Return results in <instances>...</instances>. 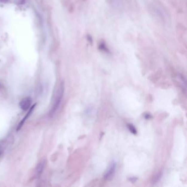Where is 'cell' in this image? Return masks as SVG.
I'll return each mask as SVG.
<instances>
[{"label":"cell","mask_w":187,"mask_h":187,"mask_svg":"<svg viewBox=\"0 0 187 187\" xmlns=\"http://www.w3.org/2000/svg\"><path fill=\"white\" fill-rule=\"evenodd\" d=\"M64 90V87L63 83L60 84L59 87L58 88V89L57 90L56 95H55L53 104L50 109V116H52L53 114H54V113L56 112L57 108L59 106L60 102L63 96Z\"/></svg>","instance_id":"obj_1"},{"label":"cell","mask_w":187,"mask_h":187,"mask_svg":"<svg viewBox=\"0 0 187 187\" xmlns=\"http://www.w3.org/2000/svg\"><path fill=\"white\" fill-rule=\"evenodd\" d=\"M32 100L30 97H24L19 103V106L22 110L27 111L31 108Z\"/></svg>","instance_id":"obj_2"},{"label":"cell","mask_w":187,"mask_h":187,"mask_svg":"<svg viewBox=\"0 0 187 187\" xmlns=\"http://www.w3.org/2000/svg\"><path fill=\"white\" fill-rule=\"evenodd\" d=\"M110 4L114 9L121 11L124 9V0H109Z\"/></svg>","instance_id":"obj_3"},{"label":"cell","mask_w":187,"mask_h":187,"mask_svg":"<svg viewBox=\"0 0 187 187\" xmlns=\"http://www.w3.org/2000/svg\"><path fill=\"white\" fill-rule=\"evenodd\" d=\"M35 106H36V104L33 105V106H31V107L30 109L29 110V111H28L27 113L25 115V116L24 117L23 119L22 120H21L20 123L19 124V125H18V127H17V131L19 130L20 129L22 128V127L23 126L24 124L25 123V122L26 120H27V119L29 117H30L31 114L33 113V109L35 108Z\"/></svg>","instance_id":"obj_4"},{"label":"cell","mask_w":187,"mask_h":187,"mask_svg":"<svg viewBox=\"0 0 187 187\" xmlns=\"http://www.w3.org/2000/svg\"><path fill=\"white\" fill-rule=\"evenodd\" d=\"M154 8H155V11L156 13L158 14L159 17H160V18H161L162 20H163V21L165 22V21L167 20V18H168L166 16V13L165 11L160 6H157V7L155 6Z\"/></svg>","instance_id":"obj_5"},{"label":"cell","mask_w":187,"mask_h":187,"mask_svg":"<svg viewBox=\"0 0 187 187\" xmlns=\"http://www.w3.org/2000/svg\"><path fill=\"white\" fill-rule=\"evenodd\" d=\"M45 166V161L42 160L40 161L37 165L36 167L37 175L40 176L44 171V167Z\"/></svg>","instance_id":"obj_6"},{"label":"cell","mask_w":187,"mask_h":187,"mask_svg":"<svg viewBox=\"0 0 187 187\" xmlns=\"http://www.w3.org/2000/svg\"><path fill=\"white\" fill-rule=\"evenodd\" d=\"M115 170V164L114 163H113L111 165H110L109 169L107 171V174H106V178H109L113 174H114V172Z\"/></svg>","instance_id":"obj_7"},{"label":"cell","mask_w":187,"mask_h":187,"mask_svg":"<svg viewBox=\"0 0 187 187\" xmlns=\"http://www.w3.org/2000/svg\"><path fill=\"white\" fill-rule=\"evenodd\" d=\"M127 127H128L129 130L132 133H133V134H136L137 133V130L135 129V127H134V125H132L131 124H128L127 125Z\"/></svg>","instance_id":"obj_8"},{"label":"cell","mask_w":187,"mask_h":187,"mask_svg":"<svg viewBox=\"0 0 187 187\" xmlns=\"http://www.w3.org/2000/svg\"><path fill=\"white\" fill-rule=\"evenodd\" d=\"M0 146H1V144H0Z\"/></svg>","instance_id":"obj_9"}]
</instances>
